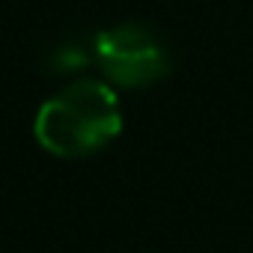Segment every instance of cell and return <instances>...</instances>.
<instances>
[{
  "label": "cell",
  "instance_id": "1",
  "mask_svg": "<svg viewBox=\"0 0 253 253\" xmlns=\"http://www.w3.org/2000/svg\"><path fill=\"white\" fill-rule=\"evenodd\" d=\"M122 131L119 95L104 81H75L51 95L36 119L33 137L54 158H89Z\"/></svg>",
  "mask_w": 253,
  "mask_h": 253
},
{
  "label": "cell",
  "instance_id": "2",
  "mask_svg": "<svg viewBox=\"0 0 253 253\" xmlns=\"http://www.w3.org/2000/svg\"><path fill=\"white\" fill-rule=\"evenodd\" d=\"M95 60L101 75L122 89H143L170 72V54L146 24L101 30L95 36Z\"/></svg>",
  "mask_w": 253,
  "mask_h": 253
}]
</instances>
